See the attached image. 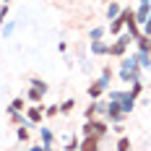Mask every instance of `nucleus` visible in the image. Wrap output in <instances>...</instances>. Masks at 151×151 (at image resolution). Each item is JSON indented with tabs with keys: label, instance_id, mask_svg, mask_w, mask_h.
I'll return each mask as SVG.
<instances>
[{
	"label": "nucleus",
	"instance_id": "f257e3e1",
	"mask_svg": "<svg viewBox=\"0 0 151 151\" xmlns=\"http://www.w3.org/2000/svg\"><path fill=\"white\" fill-rule=\"evenodd\" d=\"M130 42H136V39H133V37H130V34L125 31L120 39H117V42H112V45H109V52H107V55H109V58H122Z\"/></svg>",
	"mask_w": 151,
	"mask_h": 151
},
{
	"label": "nucleus",
	"instance_id": "f03ea898",
	"mask_svg": "<svg viewBox=\"0 0 151 151\" xmlns=\"http://www.w3.org/2000/svg\"><path fill=\"white\" fill-rule=\"evenodd\" d=\"M42 109H45V104H34V107H26V120H29L31 125H39V122L45 120Z\"/></svg>",
	"mask_w": 151,
	"mask_h": 151
},
{
	"label": "nucleus",
	"instance_id": "7ed1b4c3",
	"mask_svg": "<svg viewBox=\"0 0 151 151\" xmlns=\"http://www.w3.org/2000/svg\"><path fill=\"white\" fill-rule=\"evenodd\" d=\"M107 89H109V83H107V81H102V78H99V81H94V83H91L89 89H86V94H89L91 99H99V96H102V94H104Z\"/></svg>",
	"mask_w": 151,
	"mask_h": 151
},
{
	"label": "nucleus",
	"instance_id": "20e7f679",
	"mask_svg": "<svg viewBox=\"0 0 151 151\" xmlns=\"http://www.w3.org/2000/svg\"><path fill=\"white\" fill-rule=\"evenodd\" d=\"M99 141H102V138H96V136H83L78 151H99Z\"/></svg>",
	"mask_w": 151,
	"mask_h": 151
},
{
	"label": "nucleus",
	"instance_id": "39448f33",
	"mask_svg": "<svg viewBox=\"0 0 151 151\" xmlns=\"http://www.w3.org/2000/svg\"><path fill=\"white\" fill-rule=\"evenodd\" d=\"M91 122H94V136L96 138H104L107 133H109V122H107L104 117H94Z\"/></svg>",
	"mask_w": 151,
	"mask_h": 151
},
{
	"label": "nucleus",
	"instance_id": "423d86ee",
	"mask_svg": "<svg viewBox=\"0 0 151 151\" xmlns=\"http://www.w3.org/2000/svg\"><path fill=\"white\" fill-rule=\"evenodd\" d=\"M149 16H151V3H141L138 11H136V21H138V24H146Z\"/></svg>",
	"mask_w": 151,
	"mask_h": 151
},
{
	"label": "nucleus",
	"instance_id": "0eeeda50",
	"mask_svg": "<svg viewBox=\"0 0 151 151\" xmlns=\"http://www.w3.org/2000/svg\"><path fill=\"white\" fill-rule=\"evenodd\" d=\"M133 60L141 65V68H146V70H151V52H141L138 50L136 55H133Z\"/></svg>",
	"mask_w": 151,
	"mask_h": 151
},
{
	"label": "nucleus",
	"instance_id": "6e6552de",
	"mask_svg": "<svg viewBox=\"0 0 151 151\" xmlns=\"http://www.w3.org/2000/svg\"><path fill=\"white\" fill-rule=\"evenodd\" d=\"M120 107H122V112H125V115H128V112H133V107H136V99L130 96V91H125V94H122Z\"/></svg>",
	"mask_w": 151,
	"mask_h": 151
},
{
	"label": "nucleus",
	"instance_id": "1a4fd4ad",
	"mask_svg": "<svg viewBox=\"0 0 151 151\" xmlns=\"http://www.w3.org/2000/svg\"><path fill=\"white\" fill-rule=\"evenodd\" d=\"M26 99H29V102H34V104H39V102L45 99V91L37 89V86H29V91H26Z\"/></svg>",
	"mask_w": 151,
	"mask_h": 151
},
{
	"label": "nucleus",
	"instance_id": "9d476101",
	"mask_svg": "<svg viewBox=\"0 0 151 151\" xmlns=\"http://www.w3.org/2000/svg\"><path fill=\"white\" fill-rule=\"evenodd\" d=\"M39 138H42L45 146H55V133L50 128H39Z\"/></svg>",
	"mask_w": 151,
	"mask_h": 151
},
{
	"label": "nucleus",
	"instance_id": "9b49d317",
	"mask_svg": "<svg viewBox=\"0 0 151 151\" xmlns=\"http://www.w3.org/2000/svg\"><path fill=\"white\" fill-rule=\"evenodd\" d=\"M136 45L141 52H151V37L149 34H141V37H136Z\"/></svg>",
	"mask_w": 151,
	"mask_h": 151
},
{
	"label": "nucleus",
	"instance_id": "f8f14e48",
	"mask_svg": "<svg viewBox=\"0 0 151 151\" xmlns=\"http://www.w3.org/2000/svg\"><path fill=\"white\" fill-rule=\"evenodd\" d=\"M91 52H94V55H107V52H109V45L102 42V39H96V42H91Z\"/></svg>",
	"mask_w": 151,
	"mask_h": 151
},
{
	"label": "nucleus",
	"instance_id": "ddd939ff",
	"mask_svg": "<svg viewBox=\"0 0 151 151\" xmlns=\"http://www.w3.org/2000/svg\"><path fill=\"white\" fill-rule=\"evenodd\" d=\"M16 138H18V143H29L31 141V133L26 125H18V130H16Z\"/></svg>",
	"mask_w": 151,
	"mask_h": 151
},
{
	"label": "nucleus",
	"instance_id": "4468645a",
	"mask_svg": "<svg viewBox=\"0 0 151 151\" xmlns=\"http://www.w3.org/2000/svg\"><path fill=\"white\" fill-rule=\"evenodd\" d=\"M24 109H26V99L24 96H16L11 102V107H8V112H24Z\"/></svg>",
	"mask_w": 151,
	"mask_h": 151
},
{
	"label": "nucleus",
	"instance_id": "2eb2a0df",
	"mask_svg": "<svg viewBox=\"0 0 151 151\" xmlns=\"http://www.w3.org/2000/svg\"><path fill=\"white\" fill-rule=\"evenodd\" d=\"M58 107H60V112H63V115H70V112L76 109V99H73V96H68V99H65V102H60Z\"/></svg>",
	"mask_w": 151,
	"mask_h": 151
},
{
	"label": "nucleus",
	"instance_id": "dca6fc26",
	"mask_svg": "<svg viewBox=\"0 0 151 151\" xmlns=\"http://www.w3.org/2000/svg\"><path fill=\"white\" fill-rule=\"evenodd\" d=\"M104 34H107L104 26H94V29L89 31V39H91V42H96V39H104Z\"/></svg>",
	"mask_w": 151,
	"mask_h": 151
},
{
	"label": "nucleus",
	"instance_id": "f3484780",
	"mask_svg": "<svg viewBox=\"0 0 151 151\" xmlns=\"http://www.w3.org/2000/svg\"><path fill=\"white\" fill-rule=\"evenodd\" d=\"M117 151H133V143H130V138H128V136H120V141H117Z\"/></svg>",
	"mask_w": 151,
	"mask_h": 151
},
{
	"label": "nucleus",
	"instance_id": "a211bd4d",
	"mask_svg": "<svg viewBox=\"0 0 151 151\" xmlns=\"http://www.w3.org/2000/svg\"><path fill=\"white\" fill-rule=\"evenodd\" d=\"M141 94H143V81H133V86H130V96L138 99Z\"/></svg>",
	"mask_w": 151,
	"mask_h": 151
},
{
	"label": "nucleus",
	"instance_id": "6ab92c4d",
	"mask_svg": "<svg viewBox=\"0 0 151 151\" xmlns=\"http://www.w3.org/2000/svg\"><path fill=\"white\" fill-rule=\"evenodd\" d=\"M8 115H11V122H13V125H24V122H29V120H26V115H21V112H8Z\"/></svg>",
	"mask_w": 151,
	"mask_h": 151
},
{
	"label": "nucleus",
	"instance_id": "aec40b11",
	"mask_svg": "<svg viewBox=\"0 0 151 151\" xmlns=\"http://www.w3.org/2000/svg\"><path fill=\"white\" fill-rule=\"evenodd\" d=\"M78 146H81V136H73L65 143V151H78Z\"/></svg>",
	"mask_w": 151,
	"mask_h": 151
},
{
	"label": "nucleus",
	"instance_id": "412c9836",
	"mask_svg": "<svg viewBox=\"0 0 151 151\" xmlns=\"http://www.w3.org/2000/svg\"><path fill=\"white\" fill-rule=\"evenodd\" d=\"M120 5H117V3H109V8H107V16H109V21H112V18H117V16H120Z\"/></svg>",
	"mask_w": 151,
	"mask_h": 151
},
{
	"label": "nucleus",
	"instance_id": "4be33fe9",
	"mask_svg": "<svg viewBox=\"0 0 151 151\" xmlns=\"http://www.w3.org/2000/svg\"><path fill=\"white\" fill-rule=\"evenodd\" d=\"M83 136H94V122H91V120H86L83 125H81V138H83Z\"/></svg>",
	"mask_w": 151,
	"mask_h": 151
},
{
	"label": "nucleus",
	"instance_id": "5701e85b",
	"mask_svg": "<svg viewBox=\"0 0 151 151\" xmlns=\"http://www.w3.org/2000/svg\"><path fill=\"white\" fill-rule=\"evenodd\" d=\"M83 115H86V120H94V117H96V99L86 107V112H83Z\"/></svg>",
	"mask_w": 151,
	"mask_h": 151
},
{
	"label": "nucleus",
	"instance_id": "b1692460",
	"mask_svg": "<svg viewBox=\"0 0 151 151\" xmlns=\"http://www.w3.org/2000/svg\"><path fill=\"white\" fill-rule=\"evenodd\" d=\"M45 112H47V117H55V115L60 112V107H58V104H50V107H45Z\"/></svg>",
	"mask_w": 151,
	"mask_h": 151
},
{
	"label": "nucleus",
	"instance_id": "393cba45",
	"mask_svg": "<svg viewBox=\"0 0 151 151\" xmlns=\"http://www.w3.org/2000/svg\"><path fill=\"white\" fill-rule=\"evenodd\" d=\"M31 86H37V89H42V91L47 94V83L42 81V78H31Z\"/></svg>",
	"mask_w": 151,
	"mask_h": 151
},
{
	"label": "nucleus",
	"instance_id": "a878e982",
	"mask_svg": "<svg viewBox=\"0 0 151 151\" xmlns=\"http://www.w3.org/2000/svg\"><path fill=\"white\" fill-rule=\"evenodd\" d=\"M112 76H115V73H112V68L107 65L104 70H102V81H107V83H109V81H112Z\"/></svg>",
	"mask_w": 151,
	"mask_h": 151
},
{
	"label": "nucleus",
	"instance_id": "bb28decb",
	"mask_svg": "<svg viewBox=\"0 0 151 151\" xmlns=\"http://www.w3.org/2000/svg\"><path fill=\"white\" fill-rule=\"evenodd\" d=\"M5 18H8V3L0 5V24H5Z\"/></svg>",
	"mask_w": 151,
	"mask_h": 151
},
{
	"label": "nucleus",
	"instance_id": "cd10ccee",
	"mask_svg": "<svg viewBox=\"0 0 151 151\" xmlns=\"http://www.w3.org/2000/svg\"><path fill=\"white\" fill-rule=\"evenodd\" d=\"M112 130H115L117 136H125V125H122V122H112Z\"/></svg>",
	"mask_w": 151,
	"mask_h": 151
},
{
	"label": "nucleus",
	"instance_id": "c85d7f7f",
	"mask_svg": "<svg viewBox=\"0 0 151 151\" xmlns=\"http://www.w3.org/2000/svg\"><path fill=\"white\" fill-rule=\"evenodd\" d=\"M29 151H47V149H45V143H42V146H29Z\"/></svg>",
	"mask_w": 151,
	"mask_h": 151
},
{
	"label": "nucleus",
	"instance_id": "c756f323",
	"mask_svg": "<svg viewBox=\"0 0 151 151\" xmlns=\"http://www.w3.org/2000/svg\"><path fill=\"white\" fill-rule=\"evenodd\" d=\"M45 149H47V151H58V149H52V146H45Z\"/></svg>",
	"mask_w": 151,
	"mask_h": 151
},
{
	"label": "nucleus",
	"instance_id": "7c9ffc66",
	"mask_svg": "<svg viewBox=\"0 0 151 151\" xmlns=\"http://www.w3.org/2000/svg\"><path fill=\"white\" fill-rule=\"evenodd\" d=\"M141 3H151V0H141Z\"/></svg>",
	"mask_w": 151,
	"mask_h": 151
},
{
	"label": "nucleus",
	"instance_id": "2f4dec72",
	"mask_svg": "<svg viewBox=\"0 0 151 151\" xmlns=\"http://www.w3.org/2000/svg\"><path fill=\"white\" fill-rule=\"evenodd\" d=\"M3 3H11V0H3Z\"/></svg>",
	"mask_w": 151,
	"mask_h": 151
},
{
	"label": "nucleus",
	"instance_id": "473e14b6",
	"mask_svg": "<svg viewBox=\"0 0 151 151\" xmlns=\"http://www.w3.org/2000/svg\"><path fill=\"white\" fill-rule=\"evenodd\" d=\"M109 151H117V149H109Z\"/></svg>",
	"mask_w": 151,
	"mask_h": 151
},
{
	"label": "nucleus",
	"instance_id": "72a5a7b5",
	"mask_svg": "<svg viewBox=\"0 0 151 151\" xmlns=\"http://www.w3.org/2000/svg\"><path fill=\"white\" fill-rule=\"evenodd\" d=\"M21 151H24V149H21Z\"/></svg>",
	"mask_w": 151,
	"mask_h": 151
}]
</instances>
